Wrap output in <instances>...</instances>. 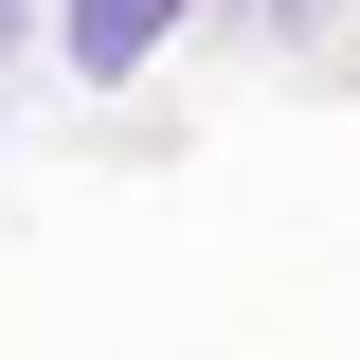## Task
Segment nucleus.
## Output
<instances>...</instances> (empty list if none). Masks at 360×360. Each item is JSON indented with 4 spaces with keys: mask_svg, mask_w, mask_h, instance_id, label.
<instances>
[{
    "mask_svg": "<svg viewBox=\"0 0 360 360\" xmlns=\"http://www.w3.org/2000/svg\"><path fill=\"white\" fill-rule=\"evenodd\" d=\"M162 18H180V0H72V72H127Z\"/></svg>",
    "mask_w": 360,
    "mask_h": 360,
    "instance_id": "obj_1",
    "label": "nucleus"
}]
</instances>
